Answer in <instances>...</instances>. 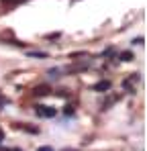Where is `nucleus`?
<instances>
[{"label":"nucleus","mask_w":147,"mask_h":151,"mask_svg":"<svg viewBox=\"0 0 147 151\" xmlns=\"http://www.w3.org/2000/svg\"><path fill=\"white\" fill-rule=\"evenodd\" d=\"M121 59L122 61H131L133 59V53L131 51H125V53H121Z\"/></svg>","instance_id":"nucleus-5"},{"label":"nucleus","mask_w":147,"mask_h":151,"mask_svg":"<svg viewBox=\"0 0 147 151\" xmlns=\"http://www.w3.org/2000/svg\"><path fill=\"white\" fill-rule=\"evenodd\" d=\"M4 151H21V149H4Z\"/></svg>","instance_id":"nucleus-9"},{"label":"nucleus","mask_w":147,"mask_h":151,"mask_svg":"<svg viewBox=\"0 0 147 151\" xmlns=\"http://www.w3.org/2000/svg\"><path fill=\"white\" fill-rule=\"evenodd\" d=\"M61 151H78V149H61Z\"/></svg>","instance_id":"nucleus-10"},{"label":"nucleus","mask_w":147,"mask_h":151,"mask_svg":"<svg viewBox=\"0 0 147 151\" xmlns=\"http://www.w3.org/2000/svg\"><path fill=\"white\" fill-rule=\"evenodd\" d=\"M31 55L33 57H47V53H43V51H31Z\"/></svg>","instance_id":"nucleus-6"},{"label":"nucleus","mask_w":147,"mask_h":151,"mask_svg":"<svg viewBox=\"0 0 147 151\" xmlns=\"http://www.w3.org/2000/svg\"><path fill=\"white\" fill-rule=\"evenodd\" d=\"M27 0H2V4L4 6H17V4H23Z\"/></svg>","instance_id":"nucleus-4"},{"label":"nucleus","mask_w":147,"mask_h":151,"mask_svg":"<svg viewBox=\"0 0 147 151\" xmlns=\"http://www.w3.org/2000/svg\"><path fill=\"white\" fill-rule=\"evenodd\" d=\"M94 90H96V92H106V90H110V82H108V80L98 82V84H94Z\"/></svg>","instance_id":"nucleus-2"},{"label":"nucleus","mask_w":147,"mask_h":151,"mask_svg":"<svg viewBox=\"0 0 147 151\" xmlns=\"http://www.w3.org/2000/svg\"><path fill=\"white\" fill-rule=\"evenodd\" d=\"M35 112H37L39 116H45V119L55 116V110H53V108H49V106H43V104H39V106L35 108Z\"/></svg>","instance_id":"nucleus-1"},{"label":"nucleus","mask_w":147,"mask_h":151,"mask_svg":"<svg viewBox=\"0 0 147 151\" xmlns=\"http://www.w3.org/2000/svg\"><path fill=\"white\" fill-rule=\"evenodd\" d=\"M37 151H53V147H39Z\"/></svg>","instance_id":"nucleus-7"},{"label":"nucleus","mask_w":147,"mask_h":151,"mask_svg":"<svg viewBox=\"0 0 147 151\" xmlns=\"http://www.w3.org/2000/svg\"><path fill=\"white\" fill-rule=\"evenodd\" d=\"M33 94L35 96H45V94H49V86H37Z\"/></svg>","instance_id":"nucleus-3"},{"label":"nucleus","mask_w":147,"mask_h":151,"mask_svg":"<svg viewBox=\"0 0 147 151\" xmlns=\"http://www.w3.org/2000/svg\"><path fill=\"white\" fill-rule=\"evenodd\" d=\"M2 141H4V131L0 129V143H2Z\"/></svg>","instance_id":"nucleus-8"}]
</instances>
